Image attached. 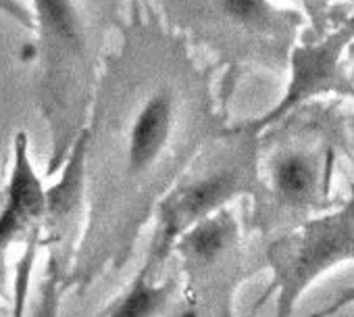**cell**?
Wrapping results in <instances>:
<instances>
[{"mask_svg":"<svg viewBox=\"0 0 354 317\" xmlns=\"http://www.w3.org/2000/svg\"><path fill=\"white\" fill-rule=\"evenodd\" d=\"M354 253V215H337L315 226H308L296 255L292 257V265L283 271V296H281V313L290 307L296 290L313 278L327 263L337 257Z\"/></svg>","mask_w":354,"mask_h":317,"instance_id":"6da1fadb","label":"cell"},{"mask_svg":"<svg viewBox=\"0 0 354 317\" xmlns=\"http://www.w3.org/2000/svg\"><path fill=\"white\" fill-rule=\"evenodd\" d=\"M352 28L354 26H346V30H342L339 34L331 36L327 42L319 44V46L296 51L294 61H292L294 73H292V84H290L288 96L275 109V113L271 117H267L265 121L283 115L288 109H292L296 102H300L308 94H315V92L327 88V84L335 75L339 51H342L344 42H348L350 36H352Z\"/></svg>","mask_w":354,"mask_h":317,"instance_id":"7a4b0ae2","label":"cell"},{"mask_svg":"<svg viewBox=\"0 0 354 317\" xmlns=\"http://www.w3.org/2000/svg\"><path fill=\"white\" fill-rule=\"evenodd\" d=\"M46 211V192L28 158L26 138H17L15 165L9 182V201L0 215V242L11 240L28 221L38 219Z\"/></svg>","mask_w":354,"mask_h":317,"instance_id":"3957f363","label":"cell"},{"mask_svg":"<svg viewBox=\"0 0 354 317\" xmlns=\"http://www.w3.org/2000/svg\"><path fill=\"white\" fill-rule=\"evenodd\" d=\"M171 129V98L158 94L140 111L129 134V170L140 174L148 170L162 150Z\"/></svg>","mask_w":354,"mask_h":317,"instance_id":"277c9868","label":"cell"},{"mask_svg":"<svg viewBox=\"0 0 354 317\" xmlns=\"http://www.w3.org/2000/svg\"><path fill=\"white\" fill-rule=\"evenodd\" d=\"M234 174H217L194 186H190L180 199L173 203L167 215V236H173L177 230L186 228L207 211L221 205L234 190Z\"/></svg>","mask_w":354,"mask_h":317,"instance_id":"5b68a950","label":"cell"},{"mask_svg":"<svg viewBox=\"0 0 354 317\" xmlns=\"http://www.w3.org/2000/svg\"><path fill=\"white\" fill-rule=\"evenodd\" d=\"M171 288V284H150L144 269L129 290L111 307L106 317H156L165 309Z\"/></svg>","mask_w":354,"mask_h":317,"instance_id":"8992f818","label":"cell"},{"mask_svg":"<svg viewBox=\"0 0 354 317\" xmlns=\"http://www.w3.org/2000/svg\"><path fill=\"white\" fill-rule=\"evenodd\" d=\"M230 232H232V226L227 224L225 217L207 219V221L198 224L192 232L186 234V238H184V251H186L188 257H192V259H196L201 263L203 261L205 263H211L227 246Z\"/></svg>","mask_w":354,"mask_h":317,"instance_id":"52a82bcc","label":"cell"},{"mask_svg":"<svg viewBox=\"0 0 354 317\" xmlns=\"http://www.w3.org/2000/svg\"><path fill=\"white\" fill-rule=\"evenodd\" d=\"M313 182H315V174L304 156L292 154V156H286L277 165L275 186L286 199L298 201V199L306 197L308 190L313 188Z\"/></svg>","mask_w":354,"mask_h":317,"instance_id":"ba28073f","label":"cell"},{"mask_svg":"<svg viewBox=\"0 0 354 317\" xmlns=\"http://www.w3.org/2000/svg\"><path fill=\"white\" fill-rule=\"evenodd\" d=\"M40 15L55 30L57 36L65 40H75V19L69 0H36Z\"/></svg>","mask_w":354,"mask_h":317,"instance_id":"9c48e42d","label":"cell"},{"mask_svg":"<svg viewBox=\"0 0 354 317\" xmlns=\"http://www.w3.org/2000/svg\"><path fill=\"white\" fill-rule=\"evenodd\" d=\"M225 9L232 17L244 24L259 21L263 15V3L261 0H225Z\"/></svg>","mask_w":354,"mask_h":317,"instance_id":"30bf717a","label":"cell"},{"mask_svg":"<svg viewBox=\"0 0 354 317\" xmlns=\"http://www.w3.org/2000/svg\"><path fill=\"white\" fill-rule=\"evenodd\" d=\"M57 313H59V288H57V280L53 275V278H48V282L42 290V300H40V307L34 317H57Z\"/></svg>","mask_w":354,"mask_h":317,"instance_id":"8fae6325","label":"cell"},{"mask_svg":"<svg viewBox=\"0 0 354 317\" xmlns=\"http://www.w3.org/2000/svg\"><path fill=\"white\" fill-rule=\"evenodd\" d=\"M352 63H354V46H352Z\"/></svg>","mask_w":354,"mask_h":317,"instance_id":"7c38bea8","label":"cell"}]
</instances>
